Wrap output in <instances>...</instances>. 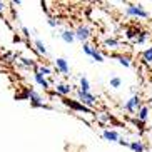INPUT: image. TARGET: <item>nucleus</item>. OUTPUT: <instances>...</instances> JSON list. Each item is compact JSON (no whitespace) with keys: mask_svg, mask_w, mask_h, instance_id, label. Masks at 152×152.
Listing matches in <instances>:
<instances>
[{"mask_svg":"<svg viewBox=\"0 0 152 152\" xmlns=\"http://www.w3.org/2000/svg\"><path fill=\"white\" fill-rule=\"evenodd\" d=\"M75 95H77V102H80L82 105L85 107H89L90 110L94 109V105L97 104V97L94 94H90V92H84V90L77 89L75 90Z\"/></svg>","mask_w":152,"mask_h":152,"instance_id":"1","label":"nucleus"},{"mask_svg":"<svg viewBox=\"0 0 152 152\" xmlns=\"http://www.w3.org/2000/svg\"><path fill=\"white\" fill-rule=\"evenodd\" d=\"M125 15H129V17H135V18H149L151 17V14H149L147 10L144 9V5L137 4H129L127 7H125Z\"/></svg>","mask_w":152,"mask_h":152,"instance_id":"2","label":"nucleus"},{"mask_svg":"<svg viewBox=\"0 0 152 152\" xmlns=\"http://www.w3.org/2000/svg\"><path fill=\"white\" fill-rule=\"evenodd\" d=\"M28 100H30V105L34 109H47V110H52V105H47V104L44 102V99H42L40 94H37L35 90H28Z\"/></svg>","mask_w":152,"mask_h":152,"instance_id":"3","label":"nucleus"},{"mask_svg":"<svg viewBox=\"0 0 152 152\" xmlns=\"http://www.w3.org/2000/svg\"><path fill=\"white\" fill-rule=\"evenodd\" d=\"M90 35H92V30H90L89 25H79V27L74 30V37H75V40L82 42V44H85V42L90 39Z\"/></svg>","mask_w":152,"mask_h":152,"instance_id":"4","label":"nucleus"},{"mask_svg":"<svg viewBox=\"0 0 152 152\" xmlns=\"http://www.w3.org/2000/svg\"><path fill=\"white\" fill-rule=\"evenodd\" d=\"M140 107H142V100H140V97H139V95H135V94L124 104V110L130 112V114H135V112H137Z\"/></svg>","mask_w":152,"mask_h":152,"instance_id":"5","label":"nucleus"},{"mask_svg":"<svg viewBox=\"0 0 152 152\" xmlns=\"http://www.w3.org/2000/svg\"><path fill=\"white\" fill-rule=\"evenodd\" d=\"M67 107H70L72 110L75 112H84V114H92V110H90L89 107H85V105H82L80 102H77V100H72V99H64L62 100Z\"/></svg>","mask_w":152,"mask_h":152,"instance_id":"6","label":"nucleus"},{"mask_svg":"<svg viewBox=\"0 0 152 152\" xmlns=\"http://www.w3.org/2000/svg\"><path fill=\"white\" fill-rule=\"evenodd\" d=\"M54 64H55V67H57V72H60V74H64V75H67V77L70 75V67H69V64L65 58L57 57L54 60Z\"/></svg>","mask_w":152,"mask_h":152,"instance_id":"7","label":"nucleus"},{"mask_svg":"<svg viewBox=\"0 0 152 152\" xmlns=\"http://www.w3.org/2000/svg\"><path fill=\"white\" fill-rule=\"evenodd\" d=\"M149 115H151V107L149 105H142V107L137 110V121L145 124L149 121Z\"/></svg>","mask_w":152,"mask_h":152,"instance_id":"8","label":"nucleus"},{"mask_svg":"<svg viewBox=\"0 0 152 152\" xmlns=\"http://www.w3.org/2000/svg\"><path fill=\"white\" fill-rule=\"evenodd\" d=\"M102 137L105 139V140H109V142H119L121 135H119V132H117V130L104 129V130H102Z\"/></svg>","mask_w":152,"mask_h":152,"instance_id":"9","label":"nucleus"},{"mask_svg":"<svg viewBox=\"0 0 152 152\" xmlns=\"http://www.w3.org/2000/svg\"><path fill=\"white\" fill-rule=\"evenodd\" d=\"M72 85H69V84H62V82H58L57 85H55V92H57L58 95H70L72 94Z\"/></svg>","mask_w":152,"mask_h":152,"instance_id":"10","label":"nucleus"},{"mask_svg":"<svg viewBox=\"0 0 152 152\" xmlns=\"http://www.w3.org/2000/svg\"><path fill=\"white\" fill-rule=\"evenodd\" d=\"M34 80H35L37 84L40 85V87H42L44 90H49V89H50V82L47 80L45 77H42L40 74H37V72H34Z\"/></svg>","mask_w":152,"mask_h":152,"instance_id":"11","label":"nucleus"},{"mask_svg":"<svg viewBox=\"0 0 152 152\" xmlns=\"http://www.w3.org/2000/svg\"><path fill=\"white\" fill-rule=\"evenodd\" d=\"M60 39H62L65 44H74L75 42V37H74V30H69V28H65V30L60 32Z\"/></svg>","mask_w":152,"mask_h":152,"instance_id":"12","label":"nucleus"},{"mask_svg":"<svg viewBox=\"0 0 152 152\" xmlns=\"http://www.w3.org/2000/svg\"><path fill=\"white\" fill-rule=\"evenodd\" d=\"M104 45L107 49L114 50V49H119L121 47V42L117 40V39H114V37H107V39H104Z\"/></svg>","mask_w":152,"mask_h":152,"instance_id":"13","label":"nucleus"},{"mask_svg":"<svg viewBox=\"0 0 152 152\" xmlns=\"http://www.w3.org/2000/svg\"><path fill=\"white\" fill-rule=\"evenodd\" d=\"M129 147L132 149V152H145V145L142 144V140H132L129 142Z\"/></svg>","mask_w":152,"mask_h":152,"instance_id":"14","label":"nucleus"},{"mask_svg":"<svg viewBox=\"0 0 152 152\" xmlns=\"http://www.w3.org/2000/svg\"><path fill=\"white\" fill-rule=\"evenodd\" d=\"M35 72H37V74H40L42 77H47V75H52V74H54V72H52V69H50L49 65H37Z\"/></svg>","mask_w":152,"mask_h":152,"instance_id":"15","label":"nucleus"},{"mask_svg":"<svg viewBox=\"0 0 152 152\" xmlns=\"http://www.w3.org/2000/svg\"><path fill=\"white\" fill-rule=\"evenodd\" d=\"M34 44H35V49H37V52H39L40 55H44V57H47V55H49V52H47V49H45V44L40 40V39H35V42H34Z\"/></svg>","mask_w":152,"mask_h":152,"instance_id":"16","label":"nucleus"},{"mask_svg":"<svg viewBox=\"0 0 152 152\" xmlns=\"http://www.w3.org/2000/svg\"><path fill=\"white\" fill-rule=\"evenodd\" d=\"M79 82H80V85H79V89L80 90H84V92H90V82H89V79L85 75H82L80 79H79Z\"/></svg>","mask_w":152,"mask_h":152,"instance_id":"17","label":"nucleus"},{"mask_svg":"<svg viewBox=\"0 0 152 152\" xmlns=\"http://www.w3.org/2000/svg\"><path fill=\"white\" fill-rule=\"evenodd\" d=\"M149 39V32H139L137 37H135V44L137 45H144Z\"/></svg>","mask_w":152,"mask_h":152,"instance_id":"18","label":"nucleus"},{"mask_svg":"<svg viewBox=\"0 0 152 152\" xmlns=\"http://www.w3.org/2000/svg\"><path fill=\"white\" fill-rule=\"evenodd\" d=\"M114 57L119 58V64L124 65V67H127V69L132 65V64H130V57H129V55H114Z\"/></svg>","mask_w":152,"mask_h":152,"instance_id":"19","label":"nucleus"},{"mask_svg":"<svg viewBox=\"0 0 152 152\" xmlns=\"http://www.w3.org/2000/svg\"><path fill=\"white\" fill-rule=\"evenodd\" d=\"M121 85H122V79H121V77H117V75L110 77V87H112V89H119Z\"/></svg>","mask_w":152,"mask_h":152,"instance_id":"20","label":"nucleus"},{"mask_svg":"<svg viewBox=\"0 0 152 152\" xmlns=\"http://www.w3.org/2000/svg\"><path fill=\"white\" fill-rule=\"evenodd\" d=\"M142 60L145 64H152V50L151 49H145L142 52Z\"/></svg>","mask_w":152,"mask_h":152,"instance_id":"21","label":"nucleus"},{"mask_svg":"<svg viewBox=\"0 0 152 152\" xmlns=\"http://www.w3.org/2000/svg\"><path fill=\"white\" fill-rule=\"evenodd\" d=\"M82 50H84L85 55H92V52H94V45H90L89 42H85V44H82Z\"/></svg>","mask_w":152,"mask_h":152,"instance_id":"22","label":"nucleus"},{"mask_svg":"<svg viewBox=\"0 0 152 152\" xmlns=\"http://www.w3.org/2000/svg\"><path fill=\"white\" fill-rule=\"evenodd\" d=\"M90 57L94 58L95 62H104V55L97 50V47H94V52H92V55H90Z\"/></svg>","mask_w":152,"mask_h":152,"instance_id":"23","label":"nucleus"},{"mask_svg":"<svg viewBox=\"0 0 152 152\" xmlns=\"http://www.w3.org/2000/svg\"><path fill=\"white\" fill-rule=\"evenodd\" d=\"M137 34H139V32L135 30V28H127V30H125V37H127L129 40H135Z\"/></svg>","mask_w":152,"mask_h":152,"instance_id":"24","label":"nucleus"},{"mask_svg":"<svg viewBox=\"0 0 152 152\" xmlns=\"http://www.w3.org/2000/svg\"><path fill=\"white\" fill-rule=\"evenodd\" d=\"M20 60H22V64L25 65V67H37L35 62H34V60H30V58H25V57H23V58H20Z\"/></svg>","mask_w":152,"mask_h":152,"instance_id":"25","label":"nucleus"},{"mask_svg":"<svg viewBox=\"0 0 152 152\" xmlns=\"http://www.w3.org/2000/svg\"><path fill=\"white\" fill-rule=\"evenodd\" d=\"M47 23H49L52 28H55V27L58 25V20H55L54 17H47Z\"/></svg>","mask_w":152,"mask_h":152,"instance_id":"26","label":"nucleus"},{"mask_svg":"<svg viewBox=\"0 0 152 152\" xmlns=\"http://www.w3.org/2000/svg\"><path fill=\"white\" fill-rule=\"evenodd\" d=\"M99 117H100V121H104V122H109V121H110V115H107L105 112H102Z\"/></svg>","mask_w":152,"mask_h":152,"instance_id":"27","label":"nucleus"},{"mask_svg":"<svg viewBox=\"0 0 152 152\" xmlns=\"http://www.w3.org/2000/svg\"><path fill=\"white\" fill-rule=\"evenodd\" d=\"M22 34H23L25 37H30V30H28L27 27H23V25H22Z\"/></svg>","mask_w":152,"mask_h":152,"instance_id":"28","label":"nucleus"},{"mask_svg":"<svg viewBox=\"0 0 152 152\" xmlns=\"http://www.w3.org/2000/svg\"><path fill=\"white\" fill-rule=\"evenodd\" d=\"M117 144H121V145H124V147H129V142H127V140H124V139H119V142H117Z\"/></svg>","mask_w":152,"mask_h":152,"instance_id":"29","label":"nucleus"},{"mask_svg":"<svg viewBox=\"0 0 152 152\" xmlns=\"http://www.w3.org/2000/svg\"><path fill=\"white\" fill-rule=\"evenodd\" d=\"M5 10V2H0V14Z\"/></svg>","mask_w":152,"mask_h":152,"instance_id":"30","label":"nucleus"},{"mask_svg":"<svg viewBox=\"0 0 152 152\" xmlns=\"http://www.w3.org/2000/svg\"><path fill=\"white\" fill-rule=\"evenodd\" d=\"M149 49H151V50H152V45H151V47H149Z\"/></svg>","mask_w":152,"mask_h":152,"instance_id":"31","label":"nucleus"}]
</instances>
